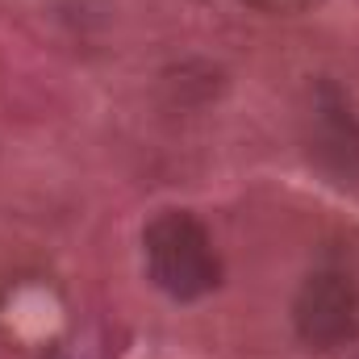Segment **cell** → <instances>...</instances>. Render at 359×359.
Here are the masks:
<instances>
[{"instance_id": "obj_5", "label": "cell", "mask_w": 359, "mask_h": 359, "mask_svg": "<svg viewBox=\"0 0 359 359\" xmlns=\"http://www.w3.org/2000/svg\"><path fill=\"white\" fill-rule=\"evenodd\" d=\"M355 359H359V355H355Z\"/></svg>"}, {"instance_id": "obj_2", "label": "cell", "mask_w": 359, "mask_h": 359, "mask_svg": "<svg viewBox=\"0 0 359 359\" xmlns=\"http://www.w3.org/2000/svg\"><path fill=\"white\" fill-rule=\"evenodd\" d=\"M297 339L313 351H343L359 339V284L343 268H318L292 297Z\"/></svg>"}, {"instance_id": "obj_1", "label": "cell", "mask_w": 359, "mask_h": 359, "mask_svg": "<svg viewBox=\"0 0 359 359\" xmlns=\"http://www.w3.org/2000/svg\"><path fill=\"white\" fill-rule=\"evenodd\" d=\"M147 276L172 301H201L222 284V255L213 234L188 209H163L142 230Z\"/></svg>"}, {"instance_id": "obj_3", "label": "cell", "mask_w": 359, "mask_h": 359, "mask_svg": "<svg viewBox=\"0 0 359 359\" xmlns=\"http://www.w3.org/2000/svg\"><path fill=\"white\" fill-rule=\"evenodd\" d=\"M305 147L309 159L339 184L359 180V117L347 92L334 80H318L309 113H305Z\"/></svg>"}, {"instance_id": "obj_4", "label": "cell", "mask_w": 359, "mask_h": 359, "mask_svg": "<svg viewBox=\"0 0 359 359\" xmlns=\"http://www.w3.org/2000/svg\"><path fill=\"white\" fill-rule=\"evenodd\" d=\"M243 4H251L259 13H305V8H313L322 0H243Z\"/></svg>"}]
</instances>
